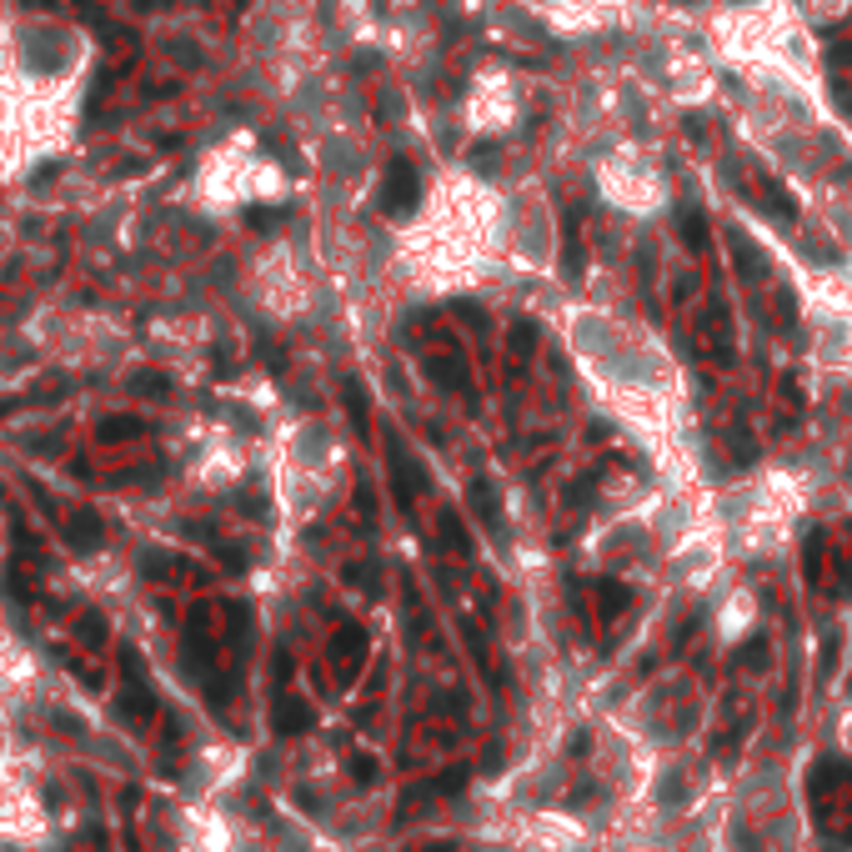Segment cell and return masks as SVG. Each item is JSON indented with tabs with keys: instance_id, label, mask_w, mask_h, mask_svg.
<instances>
[{
	"instance_id": "9a60e30c",
	"label": "cell",
	"mask_w": 852,
	"mask_h": 852,
	"mask_svg": "<svg viewBox=\"0 0 852 852\" xmlns=\"http://www.w3.org/2000/svg\"><path fill=\"white\" fill-rule=\"evenodd\" d=\"M732 442H737V467H747L757 457V442H752V432H747L742 416H732Z\"/></svg>"
},
{
	"instance_id": "ba28073f",
	"label": "cell",
	"mask_w": 852,
	"mask_h": 852,
	"mask_svg": "<svg viewBox=\"0 0 852 852\" xmlns=\"http://www.w3.org/2000/svg\"><path fill=\"white\" fill-rule=\"evenodd\" d=\"M562 276H582V236H577V221L562 226Z\"/></svg>"
},
{
	"instance_id": "3957f363",
	"label": "cell",
	"mask_w": 852,
	"mask_h": 852,
	"mask_svg": "<svg viewBox=\"0 0 852 852\" xmlns=\"http://www.w3.org/2000/svg\"><path fill=\"white\" fill-rule=\"evenodd\" d=\"M421 181H416V166L411 161H391L386 166V186H381V211L386 216H401L411 201H416Z\"/></svg>"
},
{
	"instance_id": "30bf717a",
	"label": "cell",
	"mask_w": 852,
	"mask_h": 852,
	"mask_svg": "<svg viewBox=\"0 0 852 852\" xmlns=\"http://www.w3.org/2000/svg\"><path fill=\"white\" fill-rule=\"evenodd\" d=\"M346 411H351V421H356V432L366 437V432H371V401H366L361 381H346Z\"/></svg>"
},
{
	"instance_id": "2e32d148",
	"label": "cell",
	"mask_w": 852,
	"mask_h": 852,
	"mask_svg": "<svg viewBox=\"0 0 852 852\" xmlns=\"http://www.w3.org/2000/svg\"><path fill=\"white\" fill-rule=\"evenodd\" d=\"M532 341H537V331H532V321H522L517 336H512V346H517V351H532Z\"/></svg>"
},
{
	"instance_id": "277c9868",
	"label": "cell",
	"mask_w": 852,
	"mask_h": 852,
	"mask_svg": "<svg viewBox=\"0 0 852 852\" xmlns=\"http://www.w3.org/2000/svg\"><path fill=\"white\" fill-rule=\"evenodd\" d=\"M426 371H432V381L447 386V391H467V366H462V351L457 346L432 351V356H426Z\"/></svg>"
},
{
	"instance_id": "6da1fadb",
	"label": "cell",
	"mask_w": 852,
	"mask_h": 852,
	"mask_svg": "<svg viewBox=\"0 0 852 852\" xmlns=\"http://www.w3.org/2000/svg\"><path fill=\"white\" fill-rule=\"evenodd\" d=\"M96 41L51 11L0 21V181H31L61 161L81 131Z\"/></svg>"
},
{
	"instance_id": "5bb4252c",
	"label": "cell",
	"mask_w": 852,
	"mask_h": 852,
	"mask_svg": "<svg viewBox=\"0 0 852 852\" xmlns=\"http://www.w3.org/2000/svg\"><path fill=\"white\" fill-rule=\"evenodd\" d=\"M597 602H602V617H617V612L627 607V587H622V582H602V587H597Z\"/></svg>"
},
{
	"instance_id": "5b68a950",
	"label": "cell",
	"mask_w": 852,
	"mask_h": 852,
	"mask_svg": "<svg viewBox=\"0 0 852 852\" xmlns=\"http://www.w3.org/2000/svg\"><path fill=\"white\" fill-rule=\"evenodd\" d=\"M797 406H802V391H797L792 376H782V386H777V432H792Z\"/></svg>"
},
{
	"instance_id": "52a82bcc",
	"label": "cell",
	"mask_w": 852,
	"mask_h": 852,
	"mask_svg": "<svg viewBox=\"0 0 852 852\" xmlns=\"http://www.w3.org/2000/svg\"><path fill=\"white\" fill-rule=\"evenodd\" d=\"M762 201H772V216H777L782 226H792V216H797V211H792V196H787V186H782L777 176H767V181H762Z\"/></svg>"
},
{
	"instance_id": "8fae6325",
	"label": "cell",
	"mask_w": 852,
	"mask_h": 852,
	"mask_svg": "<svg viewBox=\"0 0 852 852\" xmlns=\"http://www.w3.org/2000/svg\"><path fill=\"white\" fill-rule=\"evenodd\" d=\"M732 256H737V271H742L747 281H752V276H767V266L757 261V251H752V241H747L742 231L732 236Z\"/></svg>"
},
{
	"instance_id": "7c38bea8",
	"label": "cell",
	"mask_w": 852,
	"mask_h": 852,
	"mask_svg": "<svg viewBox=\"0 0 852 852\" xmlns=\"http://www.w3.org/2000/svg\"><path fill=\"white\" fill-rule=\"evenodd\" d=\"M437 527H442V542H452V552H457V557H472V537L462 532V517H457V512H442V522H437Z\"/></svg>"
},
{
	"instance_id": "8992f818",
	"label": "cell",
	"mask_w": 852,
	"mask_h": 852,
	"mask_svg": "<svg viewBox=\"0 0 852 852\" xmlns=\"http://www.w3.org/2000/svg\"><path fill=\"white\" fill-rule=\"evenodd\" d=\"M677 226H682V241H687L692 251H707V221H702V211H697L692 201L677 211Z\"/></svg>"
},
{
	"instance_id": "7a4b0ae2",
	"label": "cell",
	"mask_w": 852,
	"mask_h": 852,
	"mask_svg": "<svg viewBox=\"0 0 852 852\" xmlns=\"http://www.w3.org/2000/svg\"><path fill=\"white\" fill-rule=\"evenodd\" d=\"M692 351L707 361V366H727L732 361V316L722 301H712L702 311V321L692 326Z\"/></svg>"
},
{
	"instance_id": "9c48e42d",
	"label": "cell",
	"mask_w": 852,
	"mask_h": 852,
	"mask_svg": "<svg viewBox=\"0 0 852 852\" xmlns=\"http://www.w3.org/2000/svg\"><path fill=\"white\" fill-rule=\"evenodd\" d=\"M472 502H477V512L492 522V532H502V502H497V487H492V482H472Z\"/></svg>"
},
{
	"instance_id": "4fadbf2b",
	"label": "cell",
	"mask_w": 852,
	"mask_h": 852,
	"mask_svg": "<svg viewBox=\"0 0 852 852\" xmlns=\"http://www.w3.org/2000/svg\"><path fill=\"white\" fill-rule=\"evenodd\" d=\"M822 532H812L807 537V552H802V572H807V582H822Z\"/></svg>"
}]
</instances>
